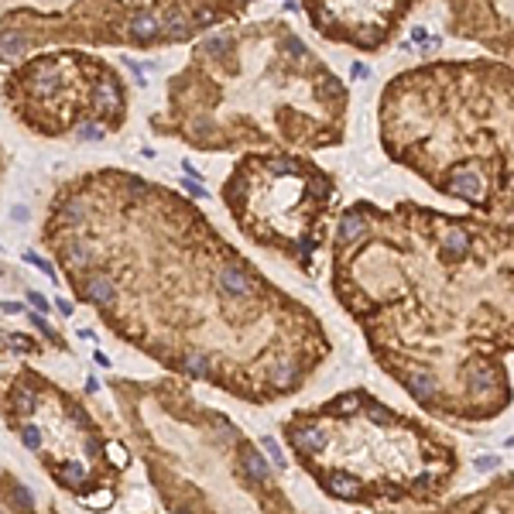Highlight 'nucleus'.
<instances>
[{"instance_id": "412c9836", "label": "nucleus", "mask_w": 514, "mask_h": 514, "mask_svg": "<svg viewBox=\"0 0 514 514\" xmlns=\"http://www.w3.org/2000/svg\"><path fill=\"white\" fill-rule=\"evenodd\" d=\"M10 501H14V508H21V511H31V504H35V494H31L28 487H21V483H10Z\"/></svg>"}, {"instance_id": "f8f14e48", "label": "nucleus", "mask_w": 514, "mask_h": 514, "mask_svg": "<svg viewBox=\"0 0 514 514\" xmlns=\"http://www.w3.org/2000/svg\"><path fill=\"white\" fill-rule=\"evenodd\" d=\"M363 401H367L363 391H347V395H340L336 401L326 405V415H333V418H350V415H356V411L363 408Z\"/></svg>"}, {"instance_id": "bb28decb", "label": "nucleus", "mask_w": 514, "mask_h": 514, "mask_svg": "<svg viewBox=\"0 0 514 514\" xmlns=\"http://www.w3.org/2000/svg\"><path fill=\"white\" fill-rule=\"evenodd\" d=\"M28 305H35V309H38V312H48V302H45V298H41L38 292H28Z\"/></svg>"}, {"instance_id": "a211bd4d", "label": "nucleus", "mask_w": 514, "mask_h": 514, "mask_svg": "<svg viewBox=\"0 0 514 514\" xmlns=\"http://www.w3.org/2000/svg\"><path fill=\"white\" fill-rule=\"evenodd\" d=\"M17 432H21V442H24V449H31V453H41V446H45V432H41L35 422H21V425H17Z\"/></svg>"}, {"instance_id": "2f4dec72", "label": "nucleus", "mask_w": 514, "mask_h": 514, "mask_svg": "<svg viewBox=\"0 0 514 514\" xmlns=\"http://www.w3.org/2000/svg\"><path fill=\"white\" fill-rule=\"evenodd\" d=\"M0 514H3V508H0Z\"/></svg>"}, {"instance_id": "1a4fd4ad", "label": "nucleus", "mask_w": 514, "mask_h": 514, "mask_svg": "<svg viewBox=\"0 0 514 514\" xmlns=\"http://www.w3.org/2000/svg\"><path fill=\"white\" fill-rule=\"evenodd\" d=\"M52 474L55 480L66 487V490H86V483H89V474H86V463L82 460H62V463H55L52 467Z\"/></svg>"}, {"instance_id": "b1692460", "label": "nucleus", "mask_w": 514, "mask_h": 514, "mask_svg": "<svg viewBox=\"0 0 514 514\" xmlns=\"http://www.w3.org/2000/svg\"><path fill=\"white\" fill-rule=\"evenodd\" d=\"M28 319H31V326H35V329H38L41 336H48V340H59V336H55V333H52V326H48V322H45V319H41V312H28Z\"/></svg>"}, {"instance_id": "f257e3e1", "label": "nucleus", "mask_w": 514, "mask_h": 514, "mask_svg": "<svg viewBox=\"0 0 514 514\" xmlns=\"http://www.w3.org/2000/svg\"><path fill=\"white\" fill-rule=\"evenodd\" d=\"M381 144L439 196L514 216V66L425 62L381 96Z\"/></svg>"}, {"instance_id": "5701e85b", "label": "nucleus", "mask_w": 514, "mask_h": 514, "mask_svg": "<svg viewBox=\"0 0 514 514\" xmlns=\"http://www.w3.org/2000/svg\"><path fill=\"white\" fill-rule=\"evenodd\" d=\"M24 261H28V264H35V268H38L41 275L55 278V264H48V261H45L41 254H31V250H28V254H24Z\"/></svg>"}, {"instance_id": "0eeeda50", "label": "nucleus", "mask_w": 514, "mask_h": 514, "mask_svg": "<svg viewBox=\"0 0 514 514\" xmlns=\"http://www.w3.org/2000/svg\"><path fill=\"white\" fill-rule=\"evenodd\" d=\"M38 377H21L14 388H10V395H7V415L14 418V425H21L35 408H38Z\"/></svg>"}, {"instance_id": "a878e982", "label": "nucleus", "mask_w": 514, "mask_h": 514, "mask_svg": "<svg viewBox=\"0 0 514 514\" xmlns=\"http://www.w3.org/2000/svg\"><path fill=\"white\" fill-rule=\"evenodd\" d=\"M0 312H7V316H21V312H28L21 302H0Z\"/></svg>"}, {"instance_id": "393cba45", "label": "nucleus", "mask_w": 514, "mask_h": 514, "mask_svg": "<svg viewBox=\"0 0 514 514\" xmlns=\"http://www.w3.org/2000/svg\"><path fill=\"white\" fill-rule=\"evenodd\" d=\"M80 137L82 141H100V137H103V127H96V123H82Z\"/></svg>"}, {"instance_id": "c85d7f7f", "label": "nucleus", "mask_w": 514, "mask_h": 514, "mask_svg": "<svg viewBox=\"0 0 514 514\" xmlns=\"http://www.w3.org/2000/svg\"><path fill=\"white\" fill-rule=\"evenodd\" d=\"M55 309H59L62 316H73V302H69V298H55Z\"/></svg>"}, {"instance_id": "4be33fe9", "label": "nucleus", "mask_w": 514, "mask_h": 514, "mask_svg": "<svg viewBox=\"0 0 514 514\" xmlns=\"http://www.w3.org/2000/svg\"><path fill=\"white\" fill-rule=\"evenodd\" d=\"M261 446L268 449V456L275 460V467H278V470H288V460L281 456V449H278V442H275V439H271V435H268V439H261Z\"/></svg>"}, {"instance_id": "aec40b11", "label": "nucleus", "mask_w": 514, "mask_h": 514, "mask_svg": "<svg viewBox=\"0 0 514 514\" xmlns=\"http://www.w3.org/2000/svg\"><path fill=\"white\" fill-rule=\"evenodd\" d=\"M3 347H7L10 354H31V350H35V343H31V336H28V333H7Z\"/></svg>"}, {"instance_id": "7c9ffc66", "label": "nucleus", "mask_w": 514, "mask_h": 514, "mask_svg": "<svg viewBox=\"0 0 514 514\" xmlns=\"http://www.w3.org/2000/svg\"><path fill=\"white\" fill-rule=\"evenodd\" d=\"M86 391H89V395L100 391V381H96V377H86Z\"/></svg>"}, {"instance_id": "7ed1b4c3", "label": "nucleus", "mask_w": 514, "mask_h": 514, "mask_svg": "<svg viewBox=\"0 0 514 514\" xmlns=\"http://www.w3.org/2000/svg\"><path fill=\"white\" fill-rule=\"evenodd\" d=\"M422 0H305L309 21L326 38L377 52L395 38Z\"/></svg>"}, {"instance_id": "f3484780", "label": "nucleus", "mask_w": 514, "mask_h": 514, "mask_svg": "<svg viewBox=\"0 0 514 514\" xmlns=\"http://www.w3.org/2000/svg\"><path fill=\"white\" fill-rule=\"evenodd\" d=\"M103 456H107V463H110L117 474H123V470L130 467V453H127L123 442H103Z\"/></svg>"}, {"instance_id": "cd10ccee", "label": "nucleus", "mask_w": 514, "mask_h": 514, "mask_svg": "<svg viewBox=\"0 0 514 514\" xmlns=\"http://www.w3.org/2000/svg\"><path fill=\"white\" fill-rule=\"evenodd\" d=\"M182 186H186V192H192V196H196V199H206V189H202L199 182H192V179H186Z\"/></svg>"}, {"instance_id": "4468645a", "label": "nucleus", "mask_w": 514, "mask_h": 514, "mask_svg": "<svg viewBox=\"0 0 514 514\" xmlns=\"http://www.w3.org/2000/svg\"><path fill=\"white\" fill-rule=\"evenodd\" d=\"M179 370L189 374V377H196V381H202V377H213V360L202 354V350H192V354L182 356V367Z\"/></svg>"}, {"instance_id": "f03ea898", "label": "nucleus", "mask_w": 514, "mask_h": 514, "mask_svg": "<svg viewBox=\"0 0 514 514\" xmlns=\"http://www.w3.org/2000/svg\"><path fill=\"white\" fill-rule=\"evenodd\" d=\"M223 199L254 240L309 264L326 240L336 186L322 168L298 155H257L240 161L234 179L223 186Z\"/></svg>"}, {"instance_id": "9d476101", "label": "nucleus", "mask_w": 514, "mask_h": 514, "mask_svg": "<svg viewBox=\"0 0 514 514\" xmlns=\"http://www.w3.org/2000/svg\"><path fill=\"white\" fill-rule=\"evenodd\" d=\"M127 35L134 41H151L161 35V21L158 14H151V10H137V14H130V21H127Z\"/></svg>"}, {"instance_id": "2eb2a0df", "label": "nucleus", "mask_w": 514, "mask_h": 514, "mask_svg": "<svg viewBox=\"0 0 514 514\" xmlns=\"http://www.w3.org/2000/svg\"><path fill=\"white\" fill-rule=\"evenodd\" d=\"M24 45H28V38L21 31H14V28L0 31V59H17L24 52Z\"/></svg>"}, {"instance_id": "c756f323", "label": "nucleus", "mask_w": 514, "mask_h": 514, "mask_svg": "<svg viewBox=\"0 0 514 514\" xmlns=\"http://www.w3.org/2000/svg\"><path fill=\"white\" fill-rule=\"evenodd\" d=\"M476 467H480V470H494V467H497V460H490V456H483V460H476Z\"/></svg>"}, {"instance_id": "39448f33", "label": "nucleus", "mask_w": 514, "mask_h": 514, "mask_svg": "<svg viewBox=\"0 0 514 514\" xmlns=\"http://www.w3.org/2000/svg\"><path fill=\"white\" fill-rule=\"evenodd\" d=\"M93 114L100 117V123H107L110 117L123 114V89H120L117 76H100L96 89H93Z\"/></svg>"}, {"instance_id": "9b49d317", "label": "nucleus", "mask_w": 514, "mask_h": 514, "mask_svg": "<svg viewBox=\"0 0 514 514\" xmlns=\"http://www.w3.org/2000/svg\"><path fill=\"white\" fill-rule=\"evenodd\" d=\"M240 470L250 476L254 483H268V480H271V463H268L257 449H250V446L240 449Z\"/></svg>"}, {"instance_id": "423d86ee", "label": "nucleus", "mask_w": 514, "mask_h": 514, "mask_svg": "<svg viewBox=\"0 0 514 514\" xmlns=\"http://www.w3.org/2000/svg\"><path fill=\"white\" fill-rule=\"evenodd\" d=\"M76 281H80V285H76V292H80L89 305H100V309L117 305V285H114V278H110V275L86 271V275H80Z\"/></svg>"}, {"instance_id": "20e7f679", "label": "nucleus", "mask_w": 514, "mask_h": 514, "mask_svg": "<svg viewBox=\"0 0 514 514\" xmlns=\"http://www.w3.org/2000/svg\"><path fill=\"white\" fill-rule=\"evenodd\" d=\"M446 31L514 66V0H442Z\"/></svg>"}, {"instance_id": "ddd939ff", "label": "nucleus", "mask_w": 514, "mask_h": 514, "mask_svg": "<svg viewBox=\"0 0 514 514\" xmlns=\"http://www.w3.org/2000/svg\"><path fill=\"white\" fill-rule=\"evenodd\" d=\"M86 216H89V206H86L82 199H66V202H59V213H55V220L66 223V227H82Z\"/></svg>"}, {"instance_id": "6e6552de", "label": "nucleus", "mask_w": 514, "mask_h": 514, "mask_svg": "<svg viewBox=\"0 0 514 514\" xmlns=\"http://www.w3.org/2000/svg\"><path fill=\"white\" fill-rule=\"evenodd\" d=\"M322 487L333 497H340V501H360L363 497V480L347 474V470H329V474L322 476Z\"/></svg>"}, {"instance_id": "dca6fc26", "label": "nucleus", "mask_w": 514, "mask_h": 514, "mask_svg": "<svg viewBox=\"0 0 514 514\" xmlns=\"http://www.w3.org/2000/svg\"><path fill=\"white\" fill-rule=\"evenodd\" d=\"M80 504L86 508V511H110L114 508V490H86L80 497Z\"/></svg>"}, {"instance_id": "6ab92c4d", "label": "nucleus", "mask_w": 514, "mask_h": 514, "mask_svg": "<svg viewBox=\"0 0 514 514\" xmlns=\"http://www.w3.org/2000/svg\"><path fill=\"white\" fill-rule=\"evenodd\" d=\"M213 435L220 439V446H237L240 442V429L230 418H216V422H213Z\"/></svg>"}]
</instances>
